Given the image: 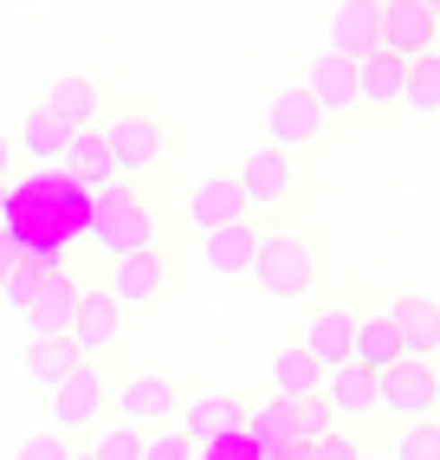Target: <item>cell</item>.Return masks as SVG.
<instances>
[{"instance_id":"38","label":"cell","mask_w":440,"mask_h":460,"mask_svg":"<svg viewBox=\"0 0 440 460\" xmlns=\"http://www.w3.org/2000/svg\"><path fill=\"white\" fill-rule=\"evenodd\" d=\"M278 460H311V447H286V454H278Z\"/></svg>"},{"instance_id":"6","label":"cell","mask_w":440,"mask_h":460,"mask_svg":"<svg viewBox=\"0 0 440 460\" xmlns=\"http://www.w3.org/2000/svg\"><path fill=\"white\" fill-rule=\"evenodd\" d=\"M240 195H246V214H278V208H292V195H298V163L286 156V149H253V156L240 163Z\"/></svg>"},{"instance_id":"31","label":"cell","mask_w":440,"mask_h":460,"mask_svg":"<svg viewBox=\"0 0 440 460\" xmlns=\"http://www.w3.org/2000/svg\"><path fill=\"white\" fill-rule=\"evenodd\" d=\"M389 460H440V421H415V428H401V441Z\"/></svg>"},{"instance_id":"33","label":"cell","mask_w":440,"mask_h":460,"mask_svg":"<svg viewBox=\"0 0 440 460\" xmlns=\"http://www.w3.org/2000/svg\"><path fill=\"white\" fill-rule=\"evenodd\" d=\"M143 460H195V447H188L181 428H155V435L143 441Z\"/></svg>"},{"instance_id":"12","label":"cell","mask_w":440,"mask_h":460,"mask_svg":"<svg viewBox=\"0 0 440 460\" xmlns=\"http://www.w3.org/2000/svg\"><path fill=\"white\" fill-rule=\"evenodd\" d=\"M188 409V447H214V441H233V435H246V402L240 395H227V389H214V395H195V402H181Z\"/></svg>"},{"instance_id":"15","label":"cell","mask_w":440,"mask_h":460,"mask_svg":"<svg viewBox=\"0 0 440 460\" xmlns=\"http://www.w3.org/2000/svg\"><path fill=\"white\" fill-rule=\"evenodd\" d=\"M117 331H123V312H117V298L104 286H84L78 292V318H72V344L78 357H98L117 344Z\"/></svg>"},{"instance_id":"21","label":"cell","mask_w":440,"mask_h":460,"mask_svg":"<svg viewBox=\"0 0 440 460\" xmlns=\"http://www.w3.org/2000/svg\"><path fill=\"white\" fill-rule=\"evenodd\" d=\"M330 52L350 58V66H363L369 52H383V40H375V0H350V7L330 13Z\"/></svg>"},{"instance_id":"22","label":"cell","mask_w":440,"mask_h":460,"mask_svg":"<svg viewBox=\"0 0 440 460\" xmlns=\"http://www.w3.org/2000/svg\"><path fill=\"white\" fill-rule=\"evenodd\" d=\"M350 363H356V370H369V376H383V370H395V363H401V337H395L389 312H375V318H356V337H350Z\"/></svg>"},{"instance_id":"41","label":"cell","mask_w":440,"mask_h":460,"mask_svg":"<svg viewBox=\"0 0 440 460\" xmlns=\"http://www.w3.org/2000/svg\"><path fill=\"white\" fill-rule=\"evenodd\" d=\"M78 460H91V454H84V447H78Z\"/></svg>"},{"instance_id":"25","label":"cell","mask_w":440,"mask_h":460,"mask_svg":"<svg viewBox=\"0 0 440 460\" xmlns=\"http://www.w3.org/2000/svg\"><path fill=\"white\" fill-rule=\"evenodd\" d=\"M324 402H330V415H369L375 409V376L369 370H356V363H343V370H330L324 376Z\"/></svg>"},{"instance_id":"40","label":"cell","mask_w":440,"mask_h":460,"mask_svg":"<svg viewBox=\"0 0 440 460\" xmlns=\"http://www.w3.org/2000/svg\"><path fill=\"white\" fill-rule=\"evenodd\" d=\"M356 460H383V454H356Z\"/></svg>"},{"instance_id":"18","label":"cell","mask_w":440,"mask_h":460,"mask_svg":"<svg viewBox=\"0 0 440 460\" xmlns=\"http://www.w3.org/2000/svg\"><path fill=\"white\" fill-rule=\"evenodd\" d=\"M58 169H66V181H72L78 195H98V189H110V181H117V169H110L104 130H72V143H66V156H58Z\"/></svg>"},{"instance_id":"35","label":"cell","mask_w":440,"mask_h":460,"mask_svg":"<svg viewBox=\"0 0 440 460\" xmlns=\"http://www.w3.org/2000/svg\"><path fill=\"white\" fill-rule=\"evenodd\" d=\"M356 454H363V447H356L350 435H343V428H337V435H324L318 447H311V460H356Z\"/></svg>"},{"instance_id":"5","label":"cell","mask_w":440,"mask_h":460,"mask_svg":"<svg viewBox=\"0 0 440 460\" xmlns=\"http://www.w3.org/2000/svg\"><path fill=\"white\" fill-rule=\"evenodd\" d=\"M169 247H143V253H123V260H110V272H104V292L117 298V312L130 318V312H143V305H155L163 298V286H169Z\"/></svg>"},{"instance_id":"23","label":"cell","mask_w":440,"mask_h":460,"mask_svg":"<svg viewBox=\"0 0 440 460\" xmlns=\"http://www.w3.org/2000/svg\"><path fill=\"white\" fill-rule=\"evenodd\" d=\"M401 91H408V66H401L395 52H369L363 66H356V104L389 111V104H401Z\"/></svg>"},{"instance_id":"17","label":"cell","mask_w":440,"mask_h":460,"mask_svg":"<svg viewBox=\"0 0 440 460\" xmlns=\"http://www.w3.org/2000/svg\"><path fill=\"white\" fill-rule=\"evenodd\" d=\"M350 337H356V312H350V305H330V312L311 318V331H304L298 350L330 376V370H343V363H350Z\"/></svg>"},{"instance_id":"2","label":"cell","mask_w":440,"mask_h":460,"mask_svg":"<svg viewBox=\"0 0 440 460\" xmlns=\"http://www.w3.org/2000/svg\"><path fill=\"white\" fill-rule=\"evenodd\" d=\"M110 370H104V357H78L72 363V376H58L46 395H52V435H66V441H91L104 428L110 415Z\"/></svg>"},{"instance_id":"32","label":"cell","mask_w":440,"mask_h":460,"mask_svg":"<svg viewBox=\"0 0 440 460\" xmlns=\"http://www.w3.org/2000/svg\"><path fill=\"white\" fill-rule=\"evenodd\" d=\"M13 460H78V441H66V435H26L13 447Z\"/></svg>"},{"instance_id":"28","label":"cell","mask_w":440,"mask_h":460,"mask_svg":"<svg viewBox=\"0 0 440 460\" xmlns=\"http://www.w3.org/2000/svg\"><path fill=\"white\" fill-rule=\"evenodd\" d=\"M324 435H337V415L324 395H304V402H292V447H318Z\"/></svg>"},{"instance_id":"27","label":"cell","mask_w":440,"mask_h":460,"mask_svg":"<svg viewBox=\"0 0 440 460\" xmlns=\"http://www.w3.org/2000/svg\"><path fill=\"white\" fill-rule=\"evenodd\" d=\"M72 363H78V344H72V337H33V344H26V383L52 389L58 376H72Z\"/></svg>"},{"instance_id":"3","label":"cell","mask_w":440,"mask_h":460,"mask_svg":"<svg viewBox=\"0 0 440 460\" xmlns=\"http://www.w3.org/2000/svg\"><path fill=\"white\" fill-rule=\"evenodd\" d=\"M98 130H104L117 181H136V189H143V181L169 163V124L149 117V111H123V117H110V124H98Z\"/></svg>"},{"instance_id":"19","label":"cell","mask_w":440,"mask_h":460,"mask_svg":"<svg viewBox=\"0 0 440 460\" xmlns=\"http://www.w3.org/2000/svg\"><path fill=\"white\" fill-rule=\"evenodd\" d=\"M46 111H52L66 130H98L104 84H98V78H78V72H66V78H52V91H46Z\"/></svg>"},{"instance_id":"26","label":"cell","mask_w":440,"mask_h":460,"mask_svg":"<svg viewBox=\"0 0 440 460\" xmlns=\"http://www.w3.org/2000/svg\"><path fill=\"white\" fill-rule=\"evenodd\" d=\"M318 389H324V370L304 350H278L272 357V395L278 402H304V395H318Z\"/></svg>"},{"instance_id":"4","label":"cell","mask_w":440,"mask_h":460,"mask_svg":"<svg viewBox=\"0 0 440 460\" xmlns=\"http://www.w3.org/2000/svg\"><path fill=\"white\" fill-rule=\"evenodd\" d=\"M253 279L266 298H304L318 286V247L298 240L292 227H266L260 253H253Z\"/></svg>"},{"instance_id":"9","label":"cell","mask_w":440,"mask_h":460,"mask_svg":"<svg viewBox=\"0 0 440 460\" xmlns=\"http://www.w3.org/2000/svg\"><path fill=\"white\" fill-rule=\"evenodd\" d=\"M175 409H181V389H175L169 376H130V383L110 389V415H117L123 428H143V435H155Z\"/></svg>"},{"instance_id":"24","label":"cell","mask_w":440,"mask_h":460,"mask_svg":"<svg viewBox=\"0 0 440 460\" xmlns=\"http://www.w3.org/2000/svg\"><path fill=\"white\" fill-rule=\"evenodd\" d=\"M66 143H72V130L58 124V117H52L46 104L20 117V137H13L20 156H33V163H58V156H66Z\"/></svg>"},{"instance_id":"11","label":"cell","mask_w":440,"mask_h":460,"mask_svg":"<svg viewBox=\"0 0 440 460\" xmlns=\"http://www.w3.org/2000/svg\"><path fill=\"white\" fill-rule=\"evenodd\" d=\"M78 272H52V279L33 286V298H26V324H33V337H72V318H78Z\"/></svg>"},{"instance_id":"8","label":"cell","mask_w":440,"mask_h":460,"mask_svg":"<svg viewBox=\"0 0 440 460\" xmlns=\"http://www.w3.org/2000/svg\"><path fill=\"white\" fill-rule=\"evenodd\" d=\"M440 402V376H434V363H415V357H401L395 370L375 376V409H395L408 428L427 421V409Z\"/></svg>"},{"instance_id":"10","label":"cell","mask_w":440,"mask_h":460,"mask_svg":"<svg viewBox=\"0 0 440 460\" xmlns=\"http://www.w3.org/2000/svg\"><path fill=\"white\" fill-rule=\"evenodd\" d=\"M324 137V111L311 104V91L304 84H292V91H278V98L266 104V149H311Z\"/></svg>"},{"instance_id":"39","label":"cell","mask_w":440,"mask_h":460,"mask_svg":"<svg viewBox=\"0 0 440 460\" xmlns=\"http://www.w3.org/2000/svg\"><path fill=\"white\" fill-rule=\"evenodd\" d=\"M427 13H434V33H440V0H427Z\"/></svg>"},{"instance_id":"16","label":"cell","mask_w":440,"mask_h":460,"mask_svg":"<svg viewBox=\"0 0 440 460\" xmlns=\"http://www.w3.org/2000/svg\"><path fill=\"white\" fill-rule=\"evenodd\" d=\"M389 324H395V337H401V357L427 363V357L440 350V305H434V298H421V292L395 298V305H389Z\"/></svg>"},{"instance_id":"29","label":"cell","mask_w":440,"mask_h":460,"mask_svg":"<svg viewBox=\"0 0 440 460\" xmlns=\"http://www.w3.org/2000/svg\"><path fill=\"white\" fill-rule=\"evenodd\" d=\"M401 104H408V111H421V117H434V111H440V52H427V58H415V66H408V91H401Z\"/></svg>"},{"instance_id":"37","label":"cell","mask_w":440,"mask_h":460,"mask_svg":"<svg viewBox=\"0 0 440 460\" xmlns=\"http://www.w3.org/2000/svg\"><path fill=\"white\" fill-rule=\"evenodd\" d=\"M7 272H13V240L0 234V286H7Z\"/></svg>"},{"instance_id":"14","label":"cell","mask_w":440,"mask_h":460,"mask_svg":"<svg viewBox=\"0 0 440 460\" xmlns=\"http://www.w3.org/2000/svg\"><path fill=\"white\" fill-rule=\"evenodd\" d=\"M233 221H246L240 181L233 175H201L195 195H188V227H195V234H220V227H233Z\"/></svg>"},{"instance_id":"34","label":"cell","mask_w":440,"mask_h":460,"mask_svg":"<svg viewBox=\"0 0 440 460\" xmlns=\"http://www.w3.org/2000/svg\"><path fill=\"white\" fill-rule=\"evenodd\" d=\"M33 286H40V279H33V272H26V266L13 260V272H7V286H0V298H7L13 312H26V298H33Z\"/></svg>"},{"instance_id":"36","label":"cell","mask_w":440,"mask_h":460,"mask_svg":"<svg viewBox=\"0 0 440 460\" xmlns=\"http://www.w3.org/2000/svg\"><path fill=\"white\" fill-rule=\"evenodd\" d=\"M13 156H20L13 137H0V181H13Z\"/></svg>"},{"instance_id":"7","label":"cell","mask_w":440,"mask_h":460,"mask_svg":"<svg viewBox=\"0 0 440 460\" xmlns=\"http://www.w3.org/2000/svg\"><path fill=\"white\" fill-rule=\"evenodd\" d=\"M375 40H383V52H395L401 66L427 58L434 52V13H427V0H375Z\"/></svg>"},{"instance_id":"20","label":"cell","mask_w":440,"mask_h":460,"mask_svg":"<svg viewBox=\"0 0 440 460\" xmlns=\"http://www.w3.org/2000/svg\"><path fill=\"white\" fill-rule=\"evenodd\" d=\"M304 91H311V104H318L324 124H330V117L356 111V66H350V58H337V52H324L318 66L304 72Z\"/></svg>"},{"instance_id":"1","label":"cell","mask_w":440,"mask_h":460,"mask_svg":"<svg viewBox=\"0 0 440 460\" xmlns=\"http://www.w3.org/2000/svg\"><path fill=\"white\" fill-rule=\"evenodd\" d=\"M84 234L98 240L110 260L123 253H143V247H163V234H155V208L136 181H110L84 201Z\"/></svg>"},{"instance_id":"13","label":"cell","mask_w":440,"mask_h":460,"mask_svg":"<svg viewBox=\"0 0 440 460\" xmlns=\"http://www.w3.org/2000/svg\"><path fill=\"white\" fill-rule=\"evenodd\" d=\"M272 221H233V227H220V234H201V260L214 279H240V272H253V253H260V240H266Z\"/></svg>"},{"instance_id":"30","label":"cell","mask_w":440,"mask_h":460,"mask_svg":"<svg viewBox=\"0 0 440 460\" xmlns=\"http://www.w3.org/2000/svg\"><path fill=\"white\" fill-rule=\"evenodd\" d=\"M143 441H149L143 428H123V421H104L98 435L84 441V454H91V460H143Z\"/></svg>"}]
</instances>
